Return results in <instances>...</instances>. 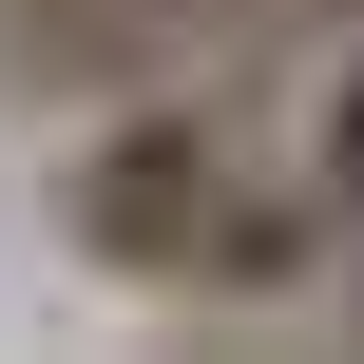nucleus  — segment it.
<instances>
[{"instance_id":"f257e3e1","label":"nucleus","mask_w":364,"mask_h":364,"mask_svg":"<svg viewBox=\"0 0 364 364\" xmlns=\"http://www.w3.org/2000/svg\"><path fill=\"white\" fill-rule=\"evenodd\" d=\"M38 230L96 269V288H154V307H307L326 288V192L250 134V96L211 77H154V96H96V134L38 154Z\"/></svg>"},{"instance_id":"f03ea898","label":"nucleus","mask_w":364,"mask_h":364,"mask_svg":"<svg viewBox=\"0 0 364 364\" xmlns=\"http://www.w3.org/2000/svg\"><path fill=\"white\" fill-rule=\"evenodd\" d=\"M288 173L326 192V230H346V250H364V19H346V38H326V96H307V154H288Z\"/></svg>"},{"instance_id":"7ed1b4c3","label":"nucleus","mask_w":364,"mask_h":364,"mask_svg":"<svg viewBox=\"0 0 364 364\" xmlns=\"http://www.w3.org/2000/svg\"><path fill=\"white\" fill-rule=\"evenodd\" d=\"M326 19H364V0H326Z\"/></svg>"}]
</instances>
